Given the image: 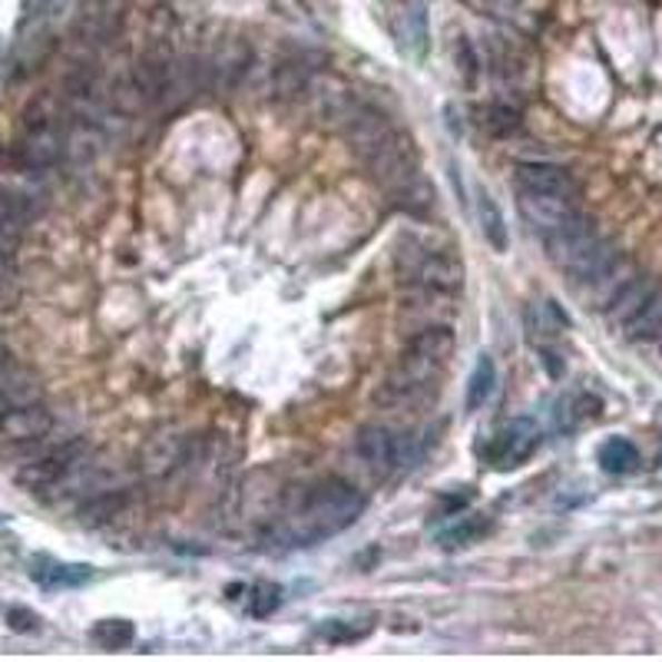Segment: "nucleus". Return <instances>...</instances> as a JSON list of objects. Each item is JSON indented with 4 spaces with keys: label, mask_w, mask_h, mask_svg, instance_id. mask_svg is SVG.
Returning a JSON list of instances; mask_svg holds the SVG:
<instances>
[{
    "label": "nucleus",
    "mask_w": 662,
    "mask_h": 662,
    "mask_svg": "<svg viewBox=\"0 0 662 662\" xmlns=\"http://www.w3.org/2000/svg\"><path fill=\"white\" fill-rule=\"evenodd\" d=\"M338 117L345 120V136H348L352 149L358 152V159L368 166L372 179L385 192H392L407 209L431 206V186L421 176L414 142L397 127H392V120L385 113L352 103Z\"/></svg>",
    "instance_id": "obj_1"
},
{
    "label": "nucleus",
    "mask_w": 662,
    "mask_h": 662,
    "mask_svg": "<svg viewBox=\"0 0 662 662\" xmlns=\"http://www.w3.org/2000/svg\"><path fill=\"white\" fill-rule=\"evenodd\" d=\"M454 355V332L447 325H427L417 335L407 338L401 348L395 368L385 375V382L375 392V404L388 411L421 407L437 392V378L444 365Z\"/></svg>",
    "instance_id": "obj_2"
},
{
    "label": "nucleus",
    "mask_w": 662,
    "mask_h": 662,
    "mask_svg": "<svg viewBox=\"0 0 662 662\" xmlns=\"http://www.w3.org/2000/svg\"><path fill=\"white\" fill-rule=\"evenodd\" d=\"M365 511V497L342 477H325L312 484L271 530L275 540L288 546H315L342 530H348Z\"/></svg>",
    "instance_id": "obj_3"
},
{
    "label": "nucleus",
    "mask_w": 662,
    "mask_h": 662,
    "mask_svg": "<svg viewBox=\"0 0 662 662\" xmlns=\"http://www.w3.org/2000/svg\"><path fill=\"white\" fill-rule=\"evenodd\" d=\"M395 271L404 288L427 298H451L464 285L461 259L451 249L431 246L424 239H401L395 253Z\"/></svg>",
    "instance_id": "obj_4"
},
{
    "label": "nucleus",
    "mask_w": 662,
    "mask_h": 662,
    "mask_svg": "<svg viewBox=\"0 0 662 662\" xmlns=\"http://www.w3.org/2000/svg\"><path fill=\"white\" fill-rule=\"evenodd\" d=\"M543 246H546V256L566 271V278L580 281V285H590L596 275H603L620 259L616 249L606 239H600L596 229L583 216H576L560 233L543 236Z\"/></svg>",
    "instance_id": "obj_5"
},
{
    "label": "nucleus",
    "mask_w": 662,
    "mask_h": 662,
    "mask_svg": "<svg viewBox=\"0 0 662 662\" xmlns=\"http://www.w3.org/2000/svg\"><path fill=\"white\" fill-rule=\"evenodd\" d=\"M87 457L83 437H57L33 457L13 467V481L30 494H53Z\"/></svg>",
    "instance_id": "obj_6"
},
{
    "label": "nucleus",
    "mask_w": 662,
    "mask_h": 662,
    "mask_svg": "<svg viewBox=\"0 0 662 662\" xmlns=\"http://www.w3.org/2000/svg\"><path fill=\"white\" fill-rule=\"evenodd\" d=\"M53 437V411L43 401L23 404L0 417V461L17 467L37 451H43Z\"/></svg>",
    "instance_id": "obj_7"
},
{
    "label": "nucleus",
    "mask_w": 662,
    "mask_h": 662,
    "mask_svg": "<svg viewBox=\"0 0 662 662\" xmlns=\"http://www.w3.org/2000/svg\"><path fill=\"white\" fill-rule=\"evenodd\" d=\"M63 156V117L50 100H37L20 132V159L30 169H50Z\"/></svg>",
    "instance_id": "obj_8"
},
{
    "label": "nucleus",
    "mask_w": 662,
    "mask_h": 662,
    "mask_svg": "<svg viewBox=\"0 0 662 662\" xmlns=\"http://www.w3.org/2000/svg\"><path fill=\"white\" fill-rule=\"evenodd\" d=\"M355 454L375 477H392L407 461V444L388 424H365L355 437Z\"/></svg>",
    "instance_id": "obj_9"
},
{
    "label": "nucleus",
    "mask_w": 662,
    "mask_h": 662,
    "mask_svg": "<svg viewBox=\"0 0 662 662\" xmlns=\"http://www.w3.org/2000/svg\"><path fill=\"white\" fill-rule=\"evenodd\" d=\"M517 209L540 236H553L580 216L570 196H550L530 189H517Z\"/></svg>",
    "instance_id": "obj_10"
},
{
    "label": "nucleus",
    "mask_w": 662,
    "mask_h": 662,
    "mask_svg": "<svg viewBox=\"0 0 662 662\" xmlns=\"http://www.w3.org/2000/svg\"><path fill=\"white\" fill-rule=\"evenodd\" d=\"M536 447H540V427H536V421H533V417H514V421L494 437L487 461H491V467H497V471H514V467H521L524 461L533 457Z\"/></svg>",
    "instance_id": "obj_11"
},
{
    "label": "nucleus",
    "mask_w": 662,
    "mask_h": 662,
    "mask_svg": "<svg viewBox=\"0 0 662 662\" xmlns=\"http://www.w3.org/2000/svg\"><path fill=\"white\" fill-rule=\"evenodd\" d=\"M186 461H189V437H182L179 431H162L149 437L139 451V471L149 481H166Z\"/></svg>",
    "instance_id": "obj_12"
},
{
    "label": "nucleus",
    "mask_w": 662,
    "mask_h": 662,
    "mask_svg": "<svg viewBox=\"0 0 662 662\" xmlns=\"http://www.w3.org/2000/svg\"><path fill=\"white\" fill-rule=\"evenodd\" d=\"M517 189L530 192H550V196H570L573 199V179L563 166L543 162V159H527L517 166Z\"/></svg>",
    "instance_id": "obj_13"
},
{
    "label": "nucleus",
    "mask_w": 662,
    "mask_h": 662,
    "mask_svg": "<svg viewBox=\"0 0 662 662\" xmlns=\"http://www.w3.org/2000/svg\"><path fill=\"white\" fill-rule=\"evenodd\" d=\"M33 580L47 590H73V586H83L93 580V570L87 563H53V560H43L37 570H33Z\"/></svg>",
    "instance_id": "obj_14"
},
{
    "label": "nucleus",
    "mask_w": 662,
    "mask_h": 662,
    "mask_svg": "<svg viewBox=\"0 0 662 662\" xmlns=\"http://www.w3.org/2000/svg\"><path fill=\"white\" fill-rule=\"evenodd\" d=\"M40 401V385L33 375L20 372V368H10L7 375H0V417H7L10 411L23 407V404H33Z\"/></svg>",
    "instance_id": "obj_15"
},
{
    "label": "nucleus",
    "mask_w": 662,
    "mask_h": 662,
    "mask_svg": "<svg viewBox=\"0 0 662 662\" xmlns=\"http://www.w3.org/2000/svg\"><path fill=\"white\" fill-rule=\"evenodd\" d=\"M127 507V491H120V487H110V491H100V494H93V497H87L83 504H80V524L83 527H103V524H110L113 517H120V511Z\"/></svg>",
    "instance_id": "obj_16"
},
{
    "label": "nucleus",
    "mask_w": 662,
    "mask_h": 662,
    "mask_svg": "<svg viewBox=\"0 0 662 662\" xmlns=\"http://www.w3.org/2000/svg\"><path fill=\"white\" fill-rule=\"evenodd\" d=\"M653 292H656V281H653V278L636 275V278H633V281H630V285H626V288H623V292L606 305L610 318H613V322H620V325H623V322H630V318L646 305V298H650Z\"/></svg>",
    "instance_id": "obj_17"
},
{
    "label": "nucleus",
    "mask_w": 662,
    "mask_h": 662,
    "mask_svg": "<svg viewBox=\"0 0 662 662\" xmlns=\"http://www.w3.org/2000/svg\"><path fill=\"white\" fill-rule=\"evenodd\" d=\"M636 278V268L626 263V259H616V263L610 265L603 275H596L593 281H590V288H593V302L600 305V308H606L630 281Z\"/></svg>",
    "instance_id": "obj_18"
},
{
    "label": "nucleus",
    "mask_w": 662,
    "mask_h": 662,
    "mask_svg": "<svg viewBox=\"0 0 662 662\" xmlns=\"http://www.w3.org/2000/svg\"><path fill=\"white\" fill-rule=\"evenodd\" d=\"M491 521L484 514H454V521L437 533V540H444L447 546H471L481 536H487Z\"/></svg>",
    "instance_id": "obj_19"
},
{
    "label": "nucleus",
    "mask_w": 662,
    "mask_h": 662,
    "mask_svg": "<svg viewBox=\"0 0 662 662\" xmlns=\"http://www.w3.org/2000/svg\"><path fill=\"white\" fill-rule=\"evenodd\" d=\"M623 328H626V335L630 338H636V342H646V338H656L662 332V292L656 288L650 298H646V305L630 318V322H623Z\"/></svg>",
    "instance_id": "obj_20"
},
{
    "label": "nucleus",
    "mask_w": 662,
    "mask_h": 662,
    "mask_svg": "<svg viewBox=\"0 0 662 662\" xmlns=\"http://www.w3.org/2000/svg\"><path fill=\"white\" fill-rule=\"evenodd\" d=\"M474 123L487 136H507L521 127V113L507 103H484L474 110Z\"/></svg>",
    "instance_id": "obj_21"
},
{
    "label": "nucleus",
    "mask_w": 662,
    "mask_h": 662,
    "mask_svg": "<svg viewBox=\"0 0 662 662\" xmlns=\"http://www.w3.org/2000/svg\"><path fill=\"white\" fill-rule=\"evenodd\" d=\"M494 388H497V368H494V362H491L487 355H481V362H477V368H474V375H471L467 395H464V407H467V411L484 407V404L491 401V395H494Z\"/></svg>",
    "instance_id": "obj_22"
},
{
    "label": "nucleus",
    "mask_w": 662,
    "mask_h": 662,
    "mask_svg": "<svg viewBox=\"0 0 662 662\" xmlns=\"http://www.w3.org/2000/svg\"><path fill=\"white\" fill-rule=\"evenodd\" d=\"M477 216H481V229H484L487 243L497 253H504L507 249V226H504V216H501L497 202L484 189H477Z\"/></svg>",
    "instance_id": "obj_23"
},
{
    "label": "nucleus",
    "mask_w": 662,
    "mask_h": 662,
    "mask_svg": "<svg viewBox=\"0 0 662 662\" xmlns=\"http://www.w3.org/2000/svg\"><path fill=\"white\" fill-rule=\"evenodd\" d=\"M527 338L533 345H543V342H550L556 332H560V325H563V318H560V312L546 302H536V305H530L527 308Z\"/></svg>",
    "instance_id": "obj_24"
},
{
    "label": "nucleus",
    "mask_w": 662,
    "mask_h": 662,
    "mask_svg": "<svg viewBox=\"0 0 662 662\" xmlns=\"http://www.w3.org/2000/svg\"><path fill=\"white\" fill-rule=\"evenodd\" d=\"M600 464L610 474H626V471H633L640 464V454H636V447L626 437H610L600 447Z\"/></svg>",
    "instance_id": "obj_25"
},
{
    "label": "nucleus",
    "mask_w": 662,
    "mask_h": 662,
    "mask_svg": "<svg viewBox=\"0 0 662 662\" xmlns=\"http://www.w3.org/2000/svg\"><path fill=\"white\" fill-rule=\"evenodd\" d=\"M27 219H30V209H27L23 196H17V192H10V189L0 186V223H7V226H13V229L23 233Z\"/></svg>",
    "instance_id": "obj_26"
},
{
    "label": "nucleus",
    "mask_w": 662,
    "mask_h": 662,
    "mask_svg": "<svg viewBox=\"0 0 662 662\" xmlns=\"http://www.w3.org/2000/svg\"><path fill=\"white\" fill-rule=\"evenodd\" d=\"M93 640L103 646V650H123L132 640L130 623H120V620H107L93 630Z\"/></svg>",
    "instance_id": "obj_27"
},
{
    "label": "nucleus",
    "mask_w": 662,
    "mask_h": 662,
    "mask_svg": "<svg viewBox=\"0 0 662 662\" xmlns=\"http://www.w3.org/2000/svg\"><path fill=\"white\" fill-rule=\"evenodd\" d=\"M253 613L256 616H268L278 603H281V590L278 586H271V583H259L256 590H253Z\"/></svg>",
    "instance_id": "obj_28"
},
{
    "label": "nucleus",
    "mask_w": 662,
    "mask_h": 662,
    "mask_svg": "<svg viewBox=\"0 0 662 662\" xmlns=\"http://www.w3.org/2000/svg\"><path fill=\"white\" fill-rule=\"evenodd\" d=\"M63 0H27V10H23V27L30 23H47L57 10H60Z\"/></svg>",
    "instance_id": "obj_29"
},
{
    "label": "nucleus",
    "mask_w": 662,
    "mask_h": 662,
    "mask_svg": "<svg viewBox=\"0 0 662 662\" xmlns=\"http://www.w3.org/2000/svg\"><path fill=\"white\" fill-rule=\"evenodd\" d=\"M20 229H13V226H7V223H0V256H7V259H13L17 256V249H20Z\"/></svg>",
    "instance_id": "obj_30"
},
{
    "label": "nucleus",
    "mask_w": 662,
    "mask_h": 662,
    "mask_svg": "<svg viewBox=\"0 0 662 662\" xmlns=\"http://www.w3.org/2000/svg\"><path fill=\"white\" fill-rule=\"evenodd\" d=\"M10 281H13V259L0 256V292L10 288Z\"/></svg>",
    "instance_id": "obj_31"
},
{
    "label": "nucleus",
    "mask_w": 662,
    "mask_h": 662,
    "mask_svg": "<svg viewBox=\"0 0 662 662\" xmlns=\"http://www.w3.org/2000/svg\"><path fill=\"white\" fill-rule=\"evenodd\" d=\"M10 368H13V358H10V352L0 345V375H7Z\"/></svg>",
    "instance_id": "obj_32"
},
{
    "label": "nucleus",
    "mask_w": 662,
    "mask_h": 662,
    "mask_svg": "<svg viewBox=\"0 0 662 662\" xmlns=\"http://www.w3.org/2000/svg\"><path fill=\"white\" fill-rule=\"evenodd\" d=\"M660 352H662V332H660Z\"/></svg>",
    "instance_id": "obj_33"
}]
</instances>
